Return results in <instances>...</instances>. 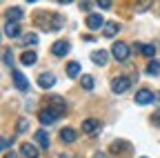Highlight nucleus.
Segmentation results:
<instances>
[{
  "label": "nucleus",
  "instance_id": "nucleus-1",
  "mask_svg": "<svg viewBox=\"0 0 160 158\" xmlns=\"http://www.w3.org/2000/svg\"><path fill=\"white\" fill-rule=\"evenodd\" d=\"M36 25L40 29H45V31H58V29H62L65 27V18L60 16V13H51V11H38L36 13Z\"/></svg>",
  "mask_w": 160,
  "mask_h": 158
},
{
  "label": "nucleus",
  "instance_id": "nucleus-2",
  "mask_svg": "<svg viewBox=\"0 0 160 158\" xmlns=\"http://www.w3.org/2000/svg\"><path fill=\"white\" fill-rule=\"evenodd\" d=\"M111 56L116 60H127L129 58V45L127 43H113L111 45Z\"/></svg>",
  "mask_w": 160,
  "mask_h": 158
},
{
  "label": "nucleus",
  "instance_id": "nucleus-3",
  "mask_svg": "<svg viewBox=\"0 0 160 158\" xmlns=\"http://www.w3.org/2000/svg\"><path fill=\"white\" fill-rule=\"evenodd\" d=\"M129 85H131V80H129L127 76H116L113 80H111V91L113 94H122V91L129 89Z\"/></svg>",
  "mask_w": 160,
  "mask_h": 158
},
{
  "label": "nucleus",
  "instance_id": "nucleus-4",
  "mask_svg": "<svg viewBox=\"0 0 160 158\" xmlns=\"http://www.w3.org/2000/svg\"><path fill=\"white\" fill-rule=\"evenodd\" d=\"M38 118H40V123H42V125H53L58 120V114L47 107V109H40V116Z\"/></svg>",
  "mask_w": 160,
  "mask_h": 158
},
{
  "label": "nucleus",
  "instance_id": "nucleus-5",
  "mask_svg": "<svg viewBox=\"0 0 160 158\" xmlns=\"http://www.w3.org/2000/svg\"><path fill=\"white\" fill-rule=\"evenodd\" d=\"M156 100V96L149 91V89H140L138 94H136V103L138 105H149V103H153Z\"/></svg>",
  "mask_w": 160,
  "mask_h": 158
},
{
  "label": "nucleus",
  "instance_id": "nucleus-6",
  "mask_svg": "<svg viewBox=\"0 0 160 158\" xmlns=\"http://www.w3.org/2000/svg\"><path fill=\"white\" fill-rule=\"evenodd\" d=\"M49 109H53L58 116H62V114H65V109H67V105H65V100H62L60 96H53L51 100H49Z\"/></svg>",
  "mask_w": 160,
  "mask_h": 158
},
{
  "label": "nucleus",
  "instance_id": "nucleus-7",
  "mask_svg": "<svg viewBox=\"0 0 160 158\" xmlns=\"http://www.w3.org/2000/svg\"><path fill=\"white\" fill-rule=\"evenodd\" d=\"M102 25H105V20H102V16H100V13H89L87 16V27L89 29H100Z\"/></svg>",
  "mask_w": 160,
  "mask_h": 158
},
{
  "label": "nucleus",
  "instance_id": "nucleus-8",
  "mask_svg": "<svg viewBox=\"0 0 160 158\" xmlns=\"http://www.w3.org/2000/svg\"><path fill=\"white\" fill-rule=\"evenodd\" d=\"M20 151H22L25 158H38V156H40V151H38L36 145H31V143H22V145H20Z\"/></svg>",
  "mask_w": 160,
  "mask_h": 158
},
{
  "label": "nucleus",
  "instance_id": "nucleus-9",
  "mask_svg": "<svg viewBox=\"0 0 160 158\" xmlns=\"http://www.w3.org/2000/svg\"><path fill=\"white\" fill-rule=\"evenodd\" d=\"M38 85L42 87V89L53 87V85H56V78H53V74H40V76H38Z\"/></svg>",
  "mask_w": 160,
  "mask_h": 158
},
{
  "label": "nucleus",
  "instance_id": "nucleus-10",
  "mask_svg": "<svg viewBox=\"0 0 160 158\" xmlns=\"http://www.w3.org/2000/svg\"><path fill=\"white\" fill-rule=\"evenodd\" d=\"M98 129H100V120H98V118H87V120L82 123V131L85 134H93Z\"/></svg>",
  "mask_w": 160,
  "mask_h": 158
},
{
  "label": "nucleus",
  "instance_id": "nucleus-11",
  "mask_svg": "<svg viewBox=\"0 0 160 158\" xmlns=\"http://www.w3.org/2000/svg\"><path fill=\"white\" fill-rule=\"evenodd\" d=\"M51 51H53V56H65V54H69V43L67 40H58V43H53Z\"/></svg>",
  "mask_w": 160,
  "mask_h": 158
},
{
  "label": "nucleus",
  "instance_id": "nucleus-12",
  "mask_svg": "<svg viewBox=\"0 0 160 158\" xmlns=\"http://www.w3.org/2000/svg\"><path fill=\"white\" fill-rule=\"evenodd\" d=\"M91 60H93L96 65L102 67V65H107V60H109V54L102 51V49H100V51H91Z\"/></svg>",
  "mask_w": 160,
  "mask_h": 158
},
{
  "label": "nucleus",
  "instance_id": "nucleus-13",
  "mask_svg": "<svg viewBox=\"0 0 160 158\" xmlns=\"http://www.w3.org/2000/svg\"><path fill=\"white\" fill-rule=\"evenodd\" d=\"M5 33H7L9 38L20 36V25H18V23H13V20H7V25H5Z\"/></svg>",
  "mask_w": 160,
  "mask_h": 158
},
{
  "label": "nucleus",
  "instance_id": "nucleus-14",
  "mask_svg": "<svg viewBox=\"0 0 160 158\" xmlns=\"http://www.w3.org/2000/svg\"><path fill=\"white\" fill-rule=\"evenodd\" d=\"M76 138H78V134H76L71 127H65L62 131H60V140H62V143H73Z\"/></svg>",
  "mask_w": 160,
  "mask_h": 158
},
{
  "label": "nucleus",
  "instance_id": "nucleus-15",
  "mask_svg": "<svg viewBox=\"0 0 160 158\" xmlns=\"http://www.w3.org/2000/svg\"><path fill=\"white\" fill-rule=\"evenodd\" d=\"M36 140H38L40 149H47V147H49V136H47V131H45V129L36 131Z\"/></svg>",
  "mask_w": 160,
  "mask_h": 158
},
{
  "label": "nucleus",
  "instance_id": "nucleus-16",
  "mask_svg": "<svg viewBox=\"0 0 160 158\" xmlns=\"http://www.w3.org/2000/svg\"><path fill=\"white\" fill-rule=\"evenodd\" d=\"M13 83H16V87H18L20 91H25V89L29 87V85H27V78L20 74V71H13Z\"/></svg>",
  "mask_w": 160,
  "mask_h": 158
},
{
  "label": "nucleus",
  "instance_id": "nucleus-17",
  "mask_svg": "<svg viewBox=\"0 0 160 158\" xmlns=\"http://www.w3.org/2000/svg\"><path fill=\"white\" fill-rule=\"evenodd\" d=\"M151 5H153V0H136V3H133V11H136V13H142V11H147Z\"/></svg>",
  "mask_w": 160,
  "mask_h": 158
},
{
  "label": "nucleus",
  "instance_id": "nucleus-18",
  "mask_svg": "<svg viewBox=\"0 0 160 158\" xmlns=\"http://www.w3.org/2000/svg\"><path fill=\"white\" fill-rule=\"evenodd\" d=\"M36 51H25L22 56H20V60H22V65H27V67H31V65H36Z\"/></svg>",
  "mask_w": 160,
  "mask_h": 158
},
{
  "label": "nucleus",
  "instance_id": "nucleus-19",
  "mask_svg": "<svg viewBox=\"0 0 160 158\" xmlns=\"http://www.w3.org/2000/svg\"><path fill=\"white\" fill-rule=\"evenodd\" d=\"M118 31H120L118 23H107V25H105V29H102V33H105L107 38H113V36H116Z\"/></svg>",
  "mask_w": 160,
  "mask_h": 158
},
{
  "label": "nucleus",
  "instance_id": "nucleus-20",
  "mask_svg": "<svg viewBox=\"0 0 160 158\" xmlns=\"http://www.w3.org/2000/svg\"><path fill=\"white\" fill-rule=\"evenodd\" d=\"M20 18H22V9H18V7H11V9L7 11V20H13V23H18Z\"/></svg>",
  "mask_w": 160,
  "mask_h": 158
},
{
  "label": "nucleus",
  "instance_id": "nucleus-21",
  "mask_svg": "<svg viewBox=\"0 0 160 158\" xmlns=\"http://www.w3.org/2000/svg\"><path fill=\"white\" fill-rule=\"evenodd\" d=\"M29 129V120L22 116V118H18V123H16V134H25Z\"/></svg>",
  "mask_w": 160,
  "mask_h": 158
},
{
  "label": "nucleus",
  "instance_id": "nucleus-22",
  "mask_svg": "<svg viewBox=\"0 0 160 158\" xmlns=\"http://www.w3.org/2000/svg\"><path fill=\"white\" fill-rule=\"evenodd\" d=\"M78 74H80V63H69L67 65V76L69 78H76Z\"/></svg>",
  "mask_w": 160,
  "mask_h": 158
},
{
  "label": "nucleus",
  "instance_id": "nucleus-23",
  "mask_svg": "<svg viewBox=\"0 0 160 158\" xmlns=\"http://www.w3.org/2000/svg\"><path fill=\"white\" fill-rule=\"evenodd\" d=\"M147 74H149V76H156V74H160V63H158V60H151V63L147 65Z\"/></svg>",
  "mask_w": 160,
  "mask_h": 158
},
{
  "label": "nucleus",
  "instance_id": "nucleus-24",
  "mask_svg": "<svg viewBox=\"0 0 160 158\" xmlns=\"http://www.w3.org/2000/svg\"><path fill=\"white\" fill-rule=\"evenodd\" d=\"M138 49H140V51H142V54H145L147 58H151V56H156V47H153V45H142V47H138Z\"/></svg>",
  "mask_w": 160,
  "mask_h": 158
},
{
  "label": "nucleus",
  "instance_id": "nucleus-25",
  "mask_svg": "<svg viewBox=\"0 0 160 158\" xmlns=\"http://www.w3.org/2000/svg\"><path fill=\"white\" fill-rule=\"evenodd\" d=\"M22 43H25V45H36V43H38V36H36V33H27V36L22 38Z\"/></svg>",
  "mask_w": 160,
  "mask_h": 158
},
{
  "label": "nucleus",
  "instance_id": "nucleus-26",
  "mask_svg": "<svg viewBox=\"0 0 160 158\" xmlns=\"http://www.w3.org/2000/svg\"><path fill=\"white\" fill-rule=\"evenodd\" d=\"M82 87L85 89H93V78L91 76H82Z\"/></svg>",
  "mask_w": 160,
  "mask_h": 158
},
{
  "label": "nucleus",
  "instance_id": "nucleus-27",
  "mask_svg": "<svg viewBox=\"0 0 160 158\" xmlns=\"http://www.w3.org/2000/svg\"><path fill=\"white\" fill-rule=\"evenodd\" d=\"M96 5H98L100 9H109V7H111V0H96Z\"/></svg>",
  "mask_w": 160,
  "mask_h": 158
},
{
  "label": "nucleus",
  "instance_id": "nucleus-28",
  "mask_svg": "<svg viewBox=\"0 0 160 158\" xmlns=\"http://www.w3.org/2000/svg\"><path fill=\"white\" fill-rule=\"evenodd\" d=\"M5 63H7V65H11V63H13V54H11V49H7V51H5Z\"/></svg>",
  "mask_w": 160,
  "mask_h": 158
},
{
  "label": "nucleus",
  "instance_id": "nucleus-29",
  "mask_svg": "<svg viewBox=\"0 0 160 158\" xmlns=\"http://www.w3.org/2000/svg\"><path fill=\"white\" fill-rule=\"evenodd\" d=\"M11 143H13V140H5V138H0V151H5Z\"/></svg>",
  "mask_w": 160,
  "mask_h": 158
},
{
  "label": "nucleus",
  "instance_id": "nucleus-30",
  "mask_svg": "<svg viewBox=\"0 0 160 158\" xmlns=\"http://www.w3.org/2000/svg\"><path fill=\"white\" fill-rule=\"evenodd\" d=\"M151 123H153V125H158V127H160V111H156V114H153V116H151Z\"/></svg>",
  "mask_w": 160,
  "mask_h": 158
},
{
  "label": "nucleus",
  "instance_id": "nucleus-31",
  "mask_svg": "<svg viewBox=\"0 0 160 158\" xmlns=\"http://www.w3.org/2000/svg\"><path fill=\"white\" fill-rule=\"evenodd\" d=\"M89 7H91V0H80V9H85V11H87Z\"/></svg>",
  "mask_w": 160,
  "mask_h": 158
},
{
  "label": "nucleus",
  "instance_id": "nucleus-32",
  "mask_svg": "<svg viewBox=\"0 0 160 158\" xmlns=\"http://www.w3.org/2000/svg\"><path fill=\"white\" fill-rule=\"evenodd\" d=\"M5 158H20V154H18V151H7Z\"/></svg>",
  "mask_w": 160,
  "mask_h": 158
},
{
  "label": "nucleus",
  "instance_id": "nucleus-33",
  "mask_svg": "<svg viewBox=\"0 0 160 158\" xmlns=\"http://www.w3.org/2000/svg\"><path fill=\"white\" fill-rule=\"evenodd\" d=\"M93 158H107V156H105V154H102V151H98V154H96V156H93Z\"/></svg>",
  "mask_w": 160,
  "mask_h": 158
},
{
  "label": "nucleus",
  "instance_id": "nucleus-34",
  "mask_svg": "<svg viewBox=\"0 0 160 158\" xmlns=\"http://www.w3.org/2000/svg\"><path fill=\"white\" fill-rule=\"evenodd\" d=\"M156 100H158V103H160V91H158V94H156Z\"/></svg>",
  "mask_w": 160,
  "mask_h": 158
},
{
  "label": "nucleus",
  "instance_id": "nucleus-35",
  "mask_svg": "<svg viewBox=\"0 0 160 158\" xmlns=\"http://www.w3.org/2000/svg\"><path fill=\"white\" fill-rule=\"evenodd\" d=\"M58 3H65V5H67V3H71V0H58Z\"/></svg>",
  "mask_w": 160,
  "mask_h": 158
},
{
  "label": "nucleus",
  "instance_id": "nucleus-36",
  "mask_svg": "<svg viewBox=\"0 0 160 158\" xmlns=\"http://www.w3.org/2000/svg\"><path fill=\"white\" fill-rule=\"evenodd\" d=\"M27 3H38V0H27Z\"/></svg>",
  "mask_w": 160,
  "mask_h": 158
},
{
  "label": "nucleus",
  "instance_id": "nucleus-37",
  "mask_svg": "<svg viewBox=\"0 0 160 158\" xmlns=\"http://www.w3.org/2000/svg\"><path fill=\"white\" fill-rule=\"evenodd\" d=\"M142 158H147V156H142Z\"/></svg>",
  "mask_w": 160,
  "mask_h": 158
}]
</instances>
